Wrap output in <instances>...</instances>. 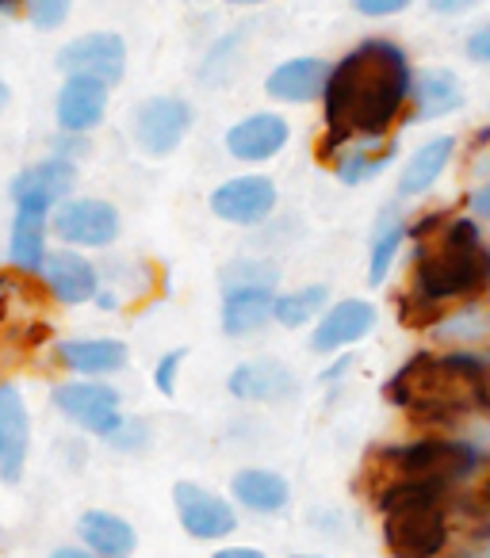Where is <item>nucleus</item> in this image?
<instances>
[{"instance_id":"nucleus-3","label":"nucleus","mask_w":490,"mask_h":558,"mask_svg":"<svg viewBox=\"0 0 490 558\" xmlns=\"http://www.w3.org/2000/svg\"><path fill=\"white\" fill-rule=\"evenodd\" d=\"M391 405L414 425L459 428L490 421V356L475 352H418L383 387Z\"/></svg>"},{"instance_id":"nucleus-41","label":"nucleus","mask_w":490,"mask_h":558,"mask_svg":"<svg viewBox=\"0 0 490 558\" xmlns=\"http://www.w3.org/2000/svg\"><path fill=\"white\" fill-rule=\"evenodd\" d=\"M475 543H490V520H487V524H482V532L475 535Z\"/></svg>"},{"instance_id":"nucleus-40","label":"nucleus","mask_w":490,"mask_h":558,"mask_svg":"<svg viewBox=\"0 0 490 558\" xmlns=\"http://www.w3.org/2000/svg\"><path fill=\"white\" fill-rule=\"evenodd\" d=\"M50 558H93V550H81V547H62V550H55Z\"/></svg>"},{"instance_id":"nucleus-44","label":"nucleus","mask_w":490,"mask_h":558,"mask_svg":"<svg viewBox=\"0 0 490 558\" xmlns=\"http://www.w3.org/2000/svg\"><path fill=\"white\" fill-rule=\"evenodd\" d=\"M296 558H319V555H296Z\"/></svg>"},{"instance_id":"nucleus-28","label":"nucleus","mask_w":490,"mask_h":558,"mask_svg":"<svg viewBox=\"0 0 490 558\" xmlns=\"http://www.w3.org/2000/svg\"><path fill=\"white\" fill-rule=\"evenodd\" d=\"M406 238H410V226L403 222L398 210L380 218V230H375V241H372V260H368V283H372V288H380L383 279H387L391 264H395Z\"/></svg>"},{"instance_id":"nucleus-7","label":"nucleus","mask_w":490,"mask_h":558,"mask_svg":"<svg viewBox=\"0 0 490 558\" xmlns=\"http://www.w3.org/2000/svg\"><path fill=\"white\" fill-rule=\"evenodd\" d=\"M123 65H127V47L111 32L81 35V39H73L58 54V70H65L70 77H96L104 85H116L123 77Z\"/></svg>"},{"instance_id":"nucleus-43","label":"nucleus","mask_w":490,"mask_h":558,"mask_svg":"<svg viewBox=\"0 0 490 558\" xmlns=\"http://www.w3.org/2000/svg\"><path fill=\"white\" fill-rule=\"evenodd\" d=\"M230 4H265V0H230Z\"/></svg>"},{"instance_id":"nucleus-9","label":"nucleus","mask_w":490,"mask_h":558,"mask_svg":"<svg viewBox=\"0 0 490 558\" xmlns=\"http://www.w3.org/2000/svg\"><path fill=\"white\" fill-rule=\"evenodd\" d=\"M211 207L218 218L234 226H261L276 210V184L268 177H238L226 180L215 195Z\"/></svg>"},{"instance_id":"nucleus-33","label":"nucleus","mask_w":490,"mask_h":558,"mask_svg":"<svg viewBox=\"0 0 490 558\" xmlns=\"http://www.w3.org/2000/svg\"><path fill=\"white\" fill-rule=\"evenodd\" d=\"M180 364H184V352H169V356H162V364H157V390H162V395H172V390H177V372H180Z\"/></svg>"},{"instance_id":"nucleus-24","label":"nucleus","mask_w":490,"mask_h":558,"mask_svg":"<svg viewBox=\"0 0 490 558\" xmlns=\"http://www.w3.org/2000/svg\"><path fill=\"white\" fill-rule=\"evenodd\" d=\"M70 187H73V165L62 161V157L32 165V169L20 172V177L12 180V195H16V203H24V199L58 203L62 195H70Z\"/></svg>"},{"instance_id":"nucleus-31","label":"nucleus","mask_w":490,"mask_h":558,"mask_svg":"<svg viewBox=\"0 0 490 558\" xmlns=\"http://www.w3.org/2000/svg\"><path fill=\"white\" fill-rule=\"evenodd\" d=\"M27 12L39 27H58L70 16V0H27Z\"/></svg>"},{"instance_id":"nucleus-14","label":"nucleus","mask_w":490,"mask_h":558,"mask_svg":"<svg viewBox=\"0 0 490 558\" xmlns=\"http://www.w3.org/2000/svg\"><path fill=\"white\" fill-rule=\"evenodd\" d=\"M55 226L62 241H73V245H108L119 233V215L104 199H73L58 210Z\"/></svg>"},{"instance_id":"nucleus-6","label":"nucleus","mask_w":490,"mask_h":558,"mask_svg":"<svg viewBox=\"0 0 490 558\" xmlns=\"http://www.w3.org/2000/svg\"><path fill=\"white\" fill-rule=\"evenodd\" d=\"M47 288L39 279H32V271H0V329L9 341H20L24 349L47 337Z\"/></svg>"},{"instance_id":"nucleus-4","label":"nucleus","mask_w":490,"mask_h":558,"mask_svg":"<svg viewBox=\"0 0 490 558\" xmlns=\"http://www.w3.org/2000/svg\"><path fill=\"white\" fill-rule=\"evenodd\" d=\"M482 463H487V456L479 444L452 440V436H421L414 444L368 451L360 489L372 505L398 486H441L456 494L482 471Z\"/></svg>"},{"instance_id":"nucleus-11","label":"nucleus","mask_w":490,"mask_h":558,"mask_svg":"<svg viewBox=\"0 0 490 558\" xmlns=\"http://www.w3.org/2000/svg\"><path fill=\"white\" fill-rule=\"evenodd\" d=\"M188 126H192V108L177 96H154L142 104L139 119H134V134L150 154H172L188 134Z\"/></svg>"},{"instance_id":"nucleus-16","label":"nucleus","mask_w":490,"mask_h":558,"mask_svg":"<svg viewBox=\"0 0 490 558\" xmlns=\"http://www.w3.org/2000/svg\"><path fill=\"white\" fill-rule=\"evenodd\" d=\"M410 100H414L410 123H433V119H444L464 108V85H459V77L452 70L433 65V70H421L414 77Z\"/></svg>"},{"instance_id":"nucleus-10","label":"nucleus","mask_w":490,"mask_h":558,"mask_svg":"<svg viewBox=\"0 0 490 558\" xmlns=\"http://www.w3.org/2000/svg\"><path fill=\"white\" fill-rule=\"evenodd\" d=\"M55 402L65 417L85 425L88 433L111 436L123 425V417H119V395L111 387H100V383H65V387H58Z\"/></svg>"},{"instance_id":"nucleus-35","label":"nucleus","mask_w":490,"mask_h":558,"mask_svg":"<svg viewBox=\"0 0 490 558\" xmlns=\"http://www.w3.org/2000/svg\"><path fill=\"white\" fill-rule=\"evenodd\" d=\"M429 12H437V16H464V12H471L475 4H482V0H426Z\"/></svg>"},{"instance_id":"nucleus-34","label":"nucleus","mask_w":490,"mask_h":558,"mask_svg":"<svg viewBox=\"0 0 490 558\" xmlns=\"http://www.w3.org/2000/svg\"><path fill=\"white\" fill-rule=\"evenodd\" d=\"M467 58H471V62H479V65H487L490 62V27H479V32L471 35V39H467Z\"/></svg>"},{"instance_id":"nucleus-1","label":"nucleus","mask_w":490,"mask_h":558,"mask_svg":"<svg viewBox=\"0 0 490 558\" xmlns=\"http://www.w3.org/2000/svg\"><path fill=\"white\" fill-rule=\"evenodd\" d=\"M414 96L410 58L398 43L368 39L342 58L326 85V138L322 149L349 142H380Z\"/></svg>"},{"instance_id":"nucleus-27","label":"nucleus","mask_w":490,"mask_h":558,"mask_svg":"<svg viewBox=\"0 0 490 558\" xmlns=\"http://www.w3.org/2000/svg\"><path fill=\"white\" fill-rule=\"evenodd\" d=\"M47 271H50V283H55L58 299L62 303H85L93 299L96 291V271L85 256L77 253H55L47 260Z\"/></svg>"},{"instance_id":"nucleus-18","label":"nucleus","mask_w":490,"mask_h":558,"mask_svg":"<svg viewBox=\"0 0 490 558\" xmlns=\"http://www.w3.org/2000/svg\"><path fill=\"white\" fill-rule=\"evenodd\" d=\"M108 111V85L96 77H70L58 93V123L70 134H85Z\"/></svg>"},{"instance_id":"nucleus-32","label":"nucleus","mask_w":490,"mask_h":558,"mask_svg":"<svg viewBox=\"0 0 490 558\" xmlns=\"http://www.w3.org/2000/svg\"><path fill=\"white\" fill-rule=\"evenodd\" d=\"M410 4H414V0H352V9H357L360 16H372V20L398 16V12H406Z\"/></svg>"},{"instance_id":"nucleus-36","label":"nucleus","mask_w":490,"mask_h":558,"mask_svg":"<svg viewBox=\"0 0 490 558\" xmlns=\"http://www.w3.org/2000/svg\"><path fill=\"white\" fill-rule=\"evenodd\" d=\"M142 436H146V433H142V425H139V421H123V425H119L116 433L108 436V440L116 444V448H131V444H139Z\"/></svg>"},{"instance_id":"nucleus-30","label":"nucleus","mask_w":490,"mask_h":558,"mask_svg":"<svg viewBox=\"0 0 490 558\" xmlns=\"http://www.w3.org/2000/svg\"><path fill=\"white\" fill-rule=\"evenodd\" d=\"M395 161V146H380V149H349V157H345L342 165H337V177L345 180V184H364V180L380 177L387 165Z\"/></svg>"},{"instance_id":"nucleus-19","label":"nucleus","mask_w":490,"mask_h":558,"mask_svg":"<svg viewBox=\"0 0 490 558\" xmlns=\"http://www.w3.org/2000/svg\"><path fill=\"white\" fill-rule=\"evenodd\" d=\"M230 395L241 398V402H284V398L296 395V375L288 372L276 360H253V364H241L238 372L230 375Z\"/></svg>"},{"instance_id":"nucleus-8","label":"nucleus","mask_w":490,"mask_h":558,"mask_svg":"<svg viewBox=\"0 0 490 558\" xmlns=\"http://www.w3.org/2000/svg\"><path fill=\"white\" fill-rule=\"evenodd\" d=\"M172 501H177V517L184 532L195 535V539H223L238 527V512L230 509V501L195 486V482H177Z\"/></svg>"},{"instance_id":"nucleus-17","label":"nucleus","mask_w":490,"mask_h":558,"mask_svg":"<svg viewBox=\"0 0 490 558\" xmlns=\"http://www.w3.org/2000/svg\"><path fill=\"white\" fill-rule=\"evenodd\" d=\"M330 65L322 58H291V62L276 65L265 81V93L273 100H284V104H307L314 96H326V85H330Z\"/></svg>"},{"instance_id":"nucleus-5","label":"nucleus","mask_w":490,"mask_h":558,"mask_svg":"<svg viewBox=\"0 0 490 558\" xmlns=\"http://www.w3.org/2000/svg\"><path fill=\"white\" fill-rule=\"evenodd\" d=\"M459 494V489H456ZM452 489L398 486L375 501L391 558H444L452 543Z\"/></svg>"},{"instance_id":"nucleus-23","label":"nucleus","mask_w":490,"mask_h":558,"mask_svg":"<svg viewBox=\"0 0 490 558\" xmlns=\"http://www.w3.org/2000/svg\"><path fill=\"white\" fill-rule=\"evenodd\" d=\"M47 210H50V203H43V199H24V203H20L16 226H12V260H16V268L39 271Z\"/></svg>"},{"instance_id":"nucleus-21","label":"nucleus","mask_w":490,"mask_h":558,"mask_svg":"<svg viewBox=\"0 0 490 558\" xmlns=\"http://www.w3.org/2000/svg\"><path fill=\"white\" fill-rule=\"evenodd\" d=\"M234 501H241L253 512H284L291 501V486L284 474L265 471V466H250V471H238L230 482Z\"/></svg>"},{"instance_id":"nucleus-29","label":"nucleus","mask_w":490,"mask_h":558,"mask_svg":"<svg viewBox=\"0 0 490 558\" xmlns=\"http://www.w3.org/2000/svg\"><path fill=\"white\" fill-rule=\"evenodd\" d=\"M326 299H330V291L322 288V283L299 288V291H291V295L276 299V314H273V318L280 322V326H288V329H299V326H307V322H311L314 314L322 311V306H326Z\"/></svg>"},{"instance_id":"nucleus-26","label":"nucleus","mask_w":490,"mask_h":558,"mask_svg":"<svg viewBox=\"0 0 490 558\" xmlns=\"http://www.w3.org/2000/svg\"><path fill=\"white\" fill-rule=\"evenodd\" d=\"M58 360L81 375H108L127 364V349L119 341H62Z\"/></svg>"},{"instance_id":"nucleus-20","label":"nucleus","mask_w":490,"mask_h":558,"mask_svg":"<svg viewBox=\"0 0 490 558\" xmlns=\"http://www.w3.org/2000/svg\"><path fill=\"white\" fill-rule=\"evenodd\" d=\"M452 154H456V138L441 134V138H429L426 146L414 149V157L406 161L403 177H398V199H414V195H426L429 187L441 180V172L449 169Z\"/></svg>"},{"instance_id":"nucleus-12","label":"nucleus","mask_w":490,"mask_h":558,"mask_svg":"<svg viewBox=\"0 0 490 558\" xmlns=\"http://www.w3.org/2000/svg\"><path fill=\"white\" fill-rule=\"evenodd\" d=\"M27 444H32V425H27L24 398L12 383L0 387V478L20 482L27 463Z\"/></svg>"},{"instance_id":"nucleus-37","label":"nucleus","mask_w":490,"mask_h":558,"mask_svg":"<svg viewBox=\"0 0 490 558\" xmlns=\"http://www.w3.org/2000/svg\"><path fill=\"white\" fill-rule=\"evenodd\" d=\"M471 215L490 218V184H482L479 192L471 195Z\"/></svg>"},{"instance_id":"nucleus-15","label":"nucleus","mask_w":490,"mask_h":558,"mask_svg":"<svg viewBox=\"0 0 490 558\" xmlns=\"http://www.w3.org/2000/svg\"><path fill=\"white\" fill-rule=\"evenodd\" d=\"M375 326V306L364 303V299H345V303L330 306L326 318L319 322L311 337L314 352H337L345 344H357L360 337H368Z\"/></svg>"},{"instance_id":"nucleus-2","label":"nucleus","mask_w":490,"mask_h":558,"mask_svg":"<svg viewBox=\"0 0 490 558\" xmlns=\"http://www.w3.org/2000/svg\"><path fill=\"white\" fill-rule=\"evenodd\" d=\"M418 241L414 253V288L398 299V318L406 326H441L449 306H467L490 283V248L471 218H452L444 210L410 226Z\"/></svg>"},{"instance_id":"nucleus-22","label":"nucleus","mask_w":490,"mask_h":558,"mask_svg":"<svg viewBox=\"0 0 490 558\" xmlns=\"http://www.w3.org/2000/svg\"><path fill=\"white\" fill-rule=\"evenodd\" d=\"M273 314H276L273 288H234V291H226V303H223V329L230 337L253 333V329L265 326Z\"/></svg>"},{"instance_id":"nucleus-45","label":"nucleus","mask_w":490,"mask_h":558,"mask_svg":"<svg viewBox=\"0 0 490 558\" xmlns=\"http://www.w3.org/2000/svg\"><path fill=\"white\" fill-rule=\"evenodd\" d=\"M0 4H9V0H0Z\"/></svg>"},{"instance_id":"nucleus-13","label":"nucleus","mask_w":490,"mask_h":558,"mask_svg":"<svg viewBox=\"0 0 490 558\" xmlns=\"http://www.w3.org/2000/svg\"><path fill=\"white\" fill-rule=\"evenodd\" d=\"M291 138V126L284 116H273V111H261V116L241 119L238 126H230L226 134V149L238 161H268L276 157Z\"/></svg>"},{"instance_id":"nucleus-42","label":"nucleus","mask_w":490,"mask_h":558,"mask_svg":"<svg viewBox=\"0 0 490 558\" xmlns=\"http://www.w3.org/2000/svg\"><path fill=\"white\" fill-rule=\"evenodd\" d=\"M4 104H9V85L0 81V108H4Z\"/></svg>"},{"instance_id":"nucleus-25","label":"nucleus","mask_w":490,"mask_h":558,"mask_svg":"<svg viewBox=\"0 0 490 558\" xmlns=\"http://www.w3.org/2000/svg\"><path fill=\"white\" fill-rule=\"evenodd\" d=\"M77 527H81V539H85L100 558H127L134 550V543H139L134 539V527L127 524L123 517H116V512L93 509L81 517Z\"/></svg>"},{"instance_id":"nucleus-39","label":"nucleus","mask_w":490,"mask_h":558,"mask_svg":"<svg viewBox=\"0 0 490 558\" xmlns=\"http://www.w3.org/2000/svg\"><path fill=\"white\" fill-rule=\"evenodd\" d=\"M452 558H490V543H471L467 550H459V555Z\"/></svg>"},{"instance_id":"nucleus-38","label":"nucleus","mask_w":490,"mask_h":558,"mask_svg":"<svg viewBox=\"0 0 490 558\" xmlns=\"http://www.w3.org/2000/svg\"><path fill=\"white\" fill-rule=\"evenodd\" d=\"M215 558H268V555L258 547H223V550H215Z\"/></svg>"}]
</instances>
